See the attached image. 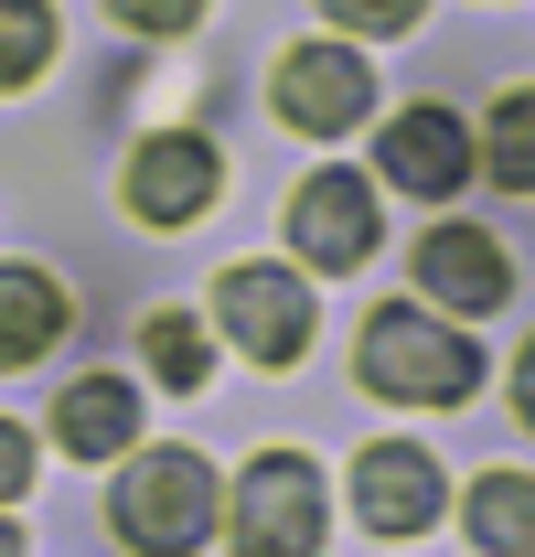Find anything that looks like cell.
<instances>
[{"mask_svg":"<svg viewBox=\"0 0 535 557\" xmlns=\"http://www.w3.org/2000/svg\"><path fill=\"white\" fill-rule=\"evenodd\" d=\"M54 440H65L75 461H108V450H129V440H139V397H129V375H75L65 397H54Z\"/></svg>","mask_w":535,"mask_h":557,"instance_id":"8fae6325","label":"cell"},{"mask_svg":"<svg viewBox=\"0 0 535 557\" xmlns=\"http://www.w3.org/2000/svg\"><path fill=\"white\" fill-rule=\"evenodd\" d=\"M214 183H225V172H214V139L161 129V139H139V150H129V183H119V194H129L139 225H194V214L214 205Z\"/></svg>","mask_w":535,"mask_h":557,"instance_id":"8992f818","label":"cell"},{"mask_svg":"<svg viewBox=\"0 0 535 557\" xmlns=\"http://www.w3.org/2000/svg\"><path fill=\"white\" fill-rule=\"evenodd\" d=\"M43 65H54V11L43 0H0V97L33 86Z\"/></svg>","mask_w":535,"mask_h":557,"instance_id":"2e32d148","label":"cell"},{"mask_svg":"<svg viewBox=\"0 0 535 557\" xmlns=\"http://www.w3.org/2000/svg\"><path fill=\"white\" fill-rule=\"evenodd\" d=\"M353 515H364L375 536H428V525H439V461H428L418 440H375V450L353 461Z\"/></svg>","mask_w":535,"mask_h":557,"instance_id":"52a82bcc","label":"cell"},{"mask_svg":"<svg viewBox=\"0 0 535 557\" xmlns=\"http://www.w3.org/2000/svg\"><path fill=\"white\" fill-rule=\"evenodd\" d=\"M108 515H119V536H129L139 557H194L203 536H214V515H225V493L203 472V450H139Z\"/></svg>","mask_w":535,"mask_h":557,"instance_id":"7a4b0ae2","label":"cell"},{"mask_svg":"<svg viewBox=\"0 0 535 557\" xmlns=\"http://www.w3.org/2000/svg\"><path fill=\"white\" fill-rule=\"evenodd\" d=\"M289 236H300L311 269H364L375 258V194H364V172H311L300 205H289Z\"/></svg>","mask_w":535,"mask_h":557,"instance_id":"ba28073f","label":"cell"},{"mask_svg":"<svg viewBox=\"0 0 535 557\" xmlns=\"http://www.w3.org/2000/svg\"><path fill=\"white\" fill-rule=\"evenodd\" d=\"M322 11H333L343 33H407V22H418L428 0H322Z\"/></svg>","mask_w":535,"mask_h":557,"instance_id":"e0dca14e","label":"cell"},{"mask_svg":"<svg viewBox=\"0 0 535 557\" xmlns=\"http://www.w3.org/2000/svg\"><path fill=\"white\" fill-rule=\"evenodd\" d=\"M65 344V289L43 269H0V375Z\"/></svg>","mask_w":535,"mask_h":557,"instance_id":"7c38bea8","label":"cell"},{"mask_svg":"<svg viewBox=\"0 0 535 557\" xmlns=\"http://www.w3.org/2000/svg\"><path fill=\"white\" fill-rule=\"evenodd\" d=\"M108 11H119L129 33H194L203 22V0H108Z\"/></svg>","mask_w":535,"mask_h":557,"instance_id":"ac0fdd59","label":"cell"},{"mask_svg":"<svg viewBox=\"0 0 535 557\" xmlns=\"http://www.w3.org/2000/svg\"><path fill=\"white\" fill-rule=\"evenodd\" d=\"M418 278H428L450 311H503V289H514L503 247L471 236V225H428V236H418Z\"/></svg>","mask_w":535,"mask_h":557,"instance_id":"30bf717a","label":"cell"},{"mask_svg":"<svg viewBox=\"0 0 535 557\" xmlns=\"http://www.w3.org/2000/svg\"><path fill=\"white\" fill-rule=\"evenodd\" d=\"M386 183H407V194H461L471 183V129L450 119V108H397L386 119Z\"/></svg>","mask_w":535,"mask_h":557,"instance_id":"9c48e42d","label":"cell"},{"mask_svg":"<svg viewBox=\"0 0 535 557\" xmlns=\"http://www.w3.org/2000/svg\"><path fill=\"white\" fill-rule=\"evenodd\" d=\"M461 525L493 557H535V483H525V472H482L471 504H461Z\"/></svg>","mask_w":535,"mask_h":557,"instance_id":"4fadbf2b","label":"cell"},{"mask_svg":"<svg viewBox=\"0 0 535 557\" xmlns=\"http://www.w3.org/2000/svg\"><path fill=\"white\" fill-rule=\"evenodd\" d=\"M139 354H150V375H161V386H183V397L214 375V333H203L194 311H150V322H139Z\"/></svg>","mask_w":535,"mask_h":557,"instance_id":"5bb4252c","label":"cell"},{"mask_svg":"<svg viewBox=\"0 0 535 557\" xmlns=\"http://www.w3.org/2000/svg\"><path fill=\"white\" fill-rule=\"evenodd\" d=\"M225 536H236V557H311L322 547V472L300 450H258L247 483L225 493Z\"/></svg>","mask_w":535,"mask_h":557,"instance_id":"3957f363","label":"cell"},{"mask_svg":"<svg viewBox=\"0 0 535 557\" xmlns=\"http://www.w3.org/2000/svg\"><path fill=\"white\" fill-rule=\"evenodd\" d=\"M514 418H525V429H535V344L514 354Z\"/></svg>","mask_w":535,"mask_h":557,"instance_id":"ffe728a7","label":"cell"},{"mask_svg":"<svg viewBox=\"0 0 535 557\" xmlns=\"http://www.w3.org/2000/svg\"><path fill=\"white\" fill-rule=\"evenodd\" d=\"M11 493H33V440L0 418V504H11Z\"/></svg>","mask_w":535,"mask_h":557,"instance_id":"d6986e66","label":"cell"},{"mask_svg":"<svg viewBox=\"0 0 535 557\" xmlns=\"http://www.w3.org/2000/svg\"><path fill=\"white\" fill-rule=\"evenodd\" d=\"M0 557H22V525H0Z\"/></svg>","mask_w":535,"mask_h":557,"instance_id":"44dd1931","label":"cell"},{"mask_svg":"<svg viewBox=\"0 0 535 557\" xmlns=\"http://www.w3.org/2000/svg\"><path fill=\"white\" fill-rule=\"evenodd\" d=\"M353 375H364L375 397H397V408H461L471 386H482V354H471V333H450V322H428V311L386 300V311L364 322Z\"/></svg>","mask_w":535,"mask_h":557,"instance_id":"6da1fadb","label":"cell"},{"mask_svg":"<svg viewBox=\"0 0 535 557\" xmlns=\"http://www.w3.org/2000/svg\"><path fill=\"white\" fill-rule=\"evenodd\" d=\"M268 97H278V119L311 139H333L364 119V97H375V65L353 54V44H289L278 54V75H268Z\"/></svg>","mask_w":535,"mask_h":557,"instance_id":"277c9868","label":"cell"},{"mask_svg":"<svg viewBox=\"0 0 535 557\" xmlns=\"http://www.w3.org/2000/svg\"><path fill=\"white\" fill-rule=\"evenodd\" d=\"M482 172H493L503 194H535V86H514V97L493 108V129H482Z\"/></svg>","mask_w":535,"mask_h":557,"instance_id":"9a60e30c","label":"cell"},{"mask_svg":"<svg viewBox=\"0 0 535 557\" xmlns=\"http://www.w3.org/2000/svg\"><path fill=\"white\" fill-rule=\"evenodd\" d=\"M214 322L258 354V364H300L311 354V289L289 269H225L214 278Z\"/></svg>","mask_w":535,"mask_h":557,"instance_id":"5b68a950","label":"cell"}]
</instances>
